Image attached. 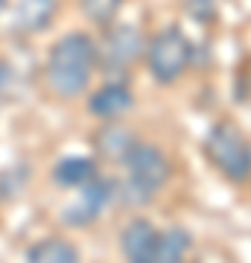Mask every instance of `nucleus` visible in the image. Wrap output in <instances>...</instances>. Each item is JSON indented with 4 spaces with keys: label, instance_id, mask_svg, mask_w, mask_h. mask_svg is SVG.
I'll return each mask as SVG.
<instances>
[{
    "label": "nucleus",
    "instance_id": "nucleus-15",
    "mask_svg": "<svg viewBox=\"0 0 251 263\" xmlns=\"http://www.w3.org/2000/svg\"><path fill=\"white\" fill-rule=\"evenodd\" d=\"M3 9H6V0H0V12H3Z\"/></svg>",
    "mask_w": 251,
    "mask_h": 263
},
{
    "label": "nucleus",
    "instance_id": "nucleus-2",
    "mask_svg": "<svg viewBox=\"0 0 251 263\" xmlns=\"http://www.w3.org/2000/svg\"><path fill=\"white\" fill-rule=\"evenodd\" d=\"M126 181H123V202L129 205H143L146 199H152L155 190H161L169 179V161L164 158V152L155 146H143L134 143L131 152L126 155Z\"/></svg>",
    "mask_w": 251,
    "mask_h": 263
},
{
    "label": "nucleus",
    "instance_id": "nucleus-8",
    "mask_svg": "<svg viewBox=\"0 0 251 263\" xmlns=\"http://www.w3.org/2000/svg\"><path fill=\"white\" fill-rule=\"evenodd\" d=\"M53 12H56V0H18L15 29L18 32H38L50 24Z\"/></svg>",
    "mask_w": 251,
    "mask_h": 263
},
{
    "label": "nucleus",
    "instance_id": "nucleus-11",
    "mask_svg": "<svg viewBox=\"0 0 251 263\" xmlns=\"http://www.w3.org/2000/svg\"><path fill=\"white\" fill-rule=\"evenodd\" d=\"M27 263H79V254L67 240H41L29 249Z\"/></svg>",
    "mask_w": 251,
    "mask_h": 263
},
{
    "label": "nucleus",
    "instance_id": "nucleus-1",
    "mask_svg": "<svg viewBox=\"0 0 251 263\" xmlns=\"http://www.w3.org/2000/svg\"><path fill=\"white\" fill-rule=\"evenodd\" d=\"M96 65V47L88 35L70 32L50 50L47 59V82L59 97H76L85 91Z\"/></svg>",
    "mask_w": 251,
    "mask_h": 263
},
{
    "label": "nucleus",
    "instance_id": "nucleus-6",
    "mask_svg": "<svg viewBox=\"0 0 251 263\" xmlns=\"http://www.w3.org/2000/svg\"><path fill=\"white\" fill-rule=\"evenodd\" d=\"M140 47H143V38L138 35V29L131 27H117L105 35L103 44V62L114 70L120 67H129L134 59L140 56Z\"/></svg>",
    "mask_w": 251,
    "mask_h": 263
},
{
    "label": "nucleus",
    "instance_id": "nucleus-5",
    "mask_svg": "<svg viewBox=\"0 0 251 263\" xmlns=\"http://www.w3.org/2000/svg\"><path fill=\"white\" fill-rule=\"evenodd\" d=\"M108 199H111V184H105L100 179H91L88 184H82L79 199L65 211V222L67 226H88L108 205Z\"/></svg>",
    "mask_w": 251,
    "mask_h": 263
},
{
    "label": "nucleus",
    "instance_id": "nucleus-13",
    "mask_svg": "<svg viewBox=\"0 0 251 263\" xmlns=\"http://www.w3.org/2000/svg\"><path fill=\"white\" fill-rule=\"evenodd\" d=\"M134 138H131V132L120 129V126H108V129L100 135V146H103L105 155H111V158H126L134 146Z\"/></svg>",
    "mask_w": 251,
    "mask_h": 263
},
{
    "label": "nucleus",
    "instance_id": "nucleus-14",
    "mask_svg": "<svg viewBox=\"0 0 251 263\" xmlns=\"http://www.w3.org/2000/svg\"><path fill=\"white\" fill-rule=\"evenodd\" d=\"M120 3L123 0H82V9L96 24H111L120 12Z\"/></svg>",
    "mask_w": 251,
    "mask_h": 263
},
{
    "label": "nucleus",
    "instance_id": "nucleus-3",
    "mask_svg": "<svg viewBox=\"0 0 251 263\" xmlns=\"http://www.w3.org/2000/svg\"><path fill=\"white\" fill-rule=\"evenodd\" d=\"M207 158L231 181H245L251 176V146L231 123H216L207 135Z\"/></svg>",
    "mask_w": 251,
    "mask_h": 263
},
{
    "label": "nucleus",
    "instance_id": "nucleus-7",
    "mask_svg": "<svg viewBox=\"0 0 251 263\" xmlns=\"http://www.w3.org/2000/svg\"><path fill=\"white\" fill-rule=\"evenodd\" d=\"M187 249H190V234L184 228H167L155 234V243L143 263H184Z\"/></svg>",
    "mask_w": 251,
    "mask_h": 263
},
{
    "label": "nucleus",
    "instance_id": "nucleus-10",
    "mask_svg": "<svg viewBox=\"0 0 251 263\" xmlns=\"http://www.w3.org/2000/svg\"><path fill=\"white\" fill-rule=\"evenodd\" d=\"M131 108V91L126 85H105L91 97V111L96 117H117Z\"/></svg>",
    "mask_w": 251,
    "mask_h": 263
},
{
    "label": "nucleus",
    "instance_id": "nucleus-12",
    "mask_svg": "<svg viewBox=\"0 0 251 263\" xmlns=\"http://www.w3.org/2000/svg\"><path fill=\"white\" fill-rule=\"evenodd\" d=\"M91 179H96V167L88 158H65L56 167V181L59 184H70V187H82Z\"/></svg>",
    "mask_w": 251,
    "mask_h": 263
},
{
    "label": "nucleus",
    "instance_id": "nucleus-4",
    "mask_svg": "<svg viewBox=\"0 0 251 263\" xmlns=\"http://www.w3.org/2000/svg\"><path fill=\"white\" fill-rule=\"evenodd\" d=\"M190 41L184 38V32L178 27H167L164 32L152 38L149 44V70L158 82H172L181 76L187 65H190Z\"/></svg>",
    "mask_w": 251,
    "mask_h": 263
},
{
    "label": "nucleus",
    "instance_id": "nucleus-9",
    "mask_svg": "<svg viewBox=\"0 0 251 263\" xmlns=\"http://www.w3.org/2000/svg\"><path fill=\"white\" fill-rule=\"evenodd\" d=\"M155 228L149 226L146 219H134L126 231H123V254L129 257V263H143L149 249L155 243Z\"/></svg>",
    "mask_w": 251,
    "mask_h": 263
}]
</instances>
